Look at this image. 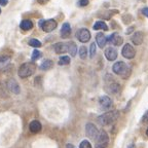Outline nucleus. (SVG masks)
Segmentation results:
<instances>
[{
    "label": "nucleus",
    "mask_w": 148,
    "mask_h": 148,
    "mask_svg": "<svg viewBox=\"0 0 148 148\" xmlns=\"http://www.w3.org/2000/svg\"><path fill=\"white\" fill-rule=\"evenodd\" d=\"M118 117H119V112L117 110H112L100 115L98 117V121L102 125H108L115 123L116 120L118 119Z\"/></svg>",
    "instance_id": "f257e3e1"
},
{
    "label": "nucleus",
    "mask_w": 148,
    "mask_h": 148,
    "mask_svg": "<svg viewBox=\"0 0 148 148\" xmlns=\"http://www.w3.org/2000/svg\"><path fill=\"white\" fill-rule=\"evenodd\" d=\"M35 70H36V65L33 62H27L20 66L18 74L21 78H27V77L31 76L32 74H34Z\"/></svg>",
    "instance_id": "f03ea898"
},
{
    "label": "nucleus",
    "mask_w": 148,
    "mask_h": 148,
    "mask_svg": "<svg viewBox=\"0 0 148 148\" xmlns=\"http://www.w3.org/2000/svg\"><path fill=\"white\" fill-rule=\"evenodd\" d=\"M112 71L115 74H117V75L125 77V78H127L130 73H131V69L129 68V66H127L125 62H121V61L116 62L115 64H113V66H112Z\"/></svg>",
    "instance_id": "7ed1b4c3"
},
{
    "label": "nucleus",
    "mask_w": 148,
    "mask_h": 148,
    "mask_svg": "<svg viewBox=\"0 0 148 148\" xmlns=\"http://www.w3.org/2000/svg\"><path fill=\"white\" fill-rule=\"evenodd\" d=\"M38 25H39V27L41 28L44 32L49 33L57 28L58 23H57V21L53 20V18H49V20H40Z\"/></svg>",
    "instance_id": "20e7f679"
},
{
    "label": "nucleus",
    "mask_w": 148,
    "mask_h": 148,
    "mask_svg": "<svg viewBox=\"0 0 148 148\" xmlns=\"http://www.w3.org/2000/svg\"><path fill=\"white\" fill-rule=\"evenodd\" d=\"M109 142V137L105 131H100L97 139H96V146L95 148H106Z\"/></svg>",
    "instance_id": "39448f33"
},
{
    "label": "nucleus",
    "mask_w": 148,
    "mask_h": 148,
    "mask_svg": "<svg viewBox=\"0 0 148 148\" xmlns=\"http://www.w3.org/2000/svg\"><path fill=\"white\" fill-rule=\"evenodd\" d=\"M76 38L82 43H86V42L90 41V32L86 29V28H81L76 32Z\"/></svg>",
    "instance_id": "423d86ee"
},
{
    "label": "nucleus",
    "mask_w": 148,
    "mask_h": 148,
    "mask_svg": "<svg viewBox=\"0 0 148 148\" xmlns=\"http://www.w3.org/2000/svg\"><path fill=\"white\" fill-rule=\"evenodd\" d=\"M86 136L88 138L92 139V140H96L99 135V131H98L97 127H96L94 123H86Z\"/></svg>",
    "instance_id": "0eeeda50"
},
{
    "label": "nucleus",
    "mask_w": 148,
    "mask_h": 148,
    "mask_svg": "<svg viewBox=\"0 0 148 148\" xmlns=\"http://www.w3.org/2000/svg\"><path fill=\"white\" fill-rule=\"evenodd\" d=\"M121 55L125 57V59H133L136 56V51L130 43H127L123 45V49H121Z\"/></svg>",
    "instance_id": "6e6552de"
},
{
    "label": "nucleus",
    "mask_w": 148,
    "mask_h": 148,
    "mask_svg": "<svg viewBox=\"0 0 148 148\" xmlns=\"http://www.w3.org/2000/svg\"><path fill=\"white\" fill-rule=\"evenodd\" d=\"M6 86L8 88V90L12 92V94H16V95H18L20 92H21V88H20V86H18V83L16 82L14 79H9L6 83Z\"/></svg>",
    "instance_id": "1a4fd4ad"
},
{
    "label": "nucleus",
    "mask_w": 148,
    "mask_h": 148,
    "mask_svg": "<svg viewBox=\"0 0 148 148\" xmlns=\"http://www.w3.org/2000/svg\"><path fill=\"white\" fill-rule=\"evenodd\" d=\"M107 41L110 42V43H112L113 45H115V46H119V45H121V44H123V38L120 36L118 33H113V34H111L110 36L107 38Z\"/></svg>",
    "instance_id": "9d476101"
},
{
    "label": "nucleus",
    "mask_w": 148,
    "mask_h": 148,
    "mask_svg": "<svg viewBox=\"0 0 148 148\" xmlns=\"http://www.w3.org/2000/svg\"><path fill=\"white\" fill-rule=\"evenodd\" d=\"M99 104L102 109H108L112 106V100L108 97V96H102L99 99Z\"/></svg>",
    "instance_id": "9b49d317"
},
{
    "label": "nucleus",
    "mask_w": 148,
    "mask_h": 148,
    "mask_svg": "<svg viewBox=\"0 0 148 148\" xmlns=\"http://www.w3.org/2000/svg\"><path fill=\"white\" fill-rule=\"evenodd\" d=\"M105 57L108 61H114L117 58V51L113 47H107L105 49Z\"/></svg>",
    "instance_id": "f8f14e48"
},
{
    "label": "nucleus",
    "mask_w": 148,
    "mask_h": 148,
    "mask_svg": "<svg viewBox=\"0 0 148 148\" xmlns=\"http://www.w3.org/2000/svg\"><path fill=\"white\" fill-rule=\"evenodd\" d=\"M71 35V27L69 23H64L61 29V37L62 38H68Z\"/></svg>",
    "instance_id": "ddd939ff"
},
{
    "label": "nucleus",
    "mask_w": 148,
    "mask_h": 148,
    "mask_svg": "<svg viewBox=\"0 0 148 148\" xmlns=\"http://www.w3.org/2000/svg\"><path fill=\"white\" fill-rule=\"evenodd\" d=\"M96 41H97V44L99 45L100 49H103L107 43V38L103 33L99 32L96 35Z\"/></svg>",
    "instance_id": "4468645a"
},
{
    "label": "nucleus",
    "mask_w": 148,
    "mask_h": 148,
    "mask_svg": "<svg viewBox=\"0 0 148 148\" xmlns=\"http://www.w3.org/2000/svg\"><path fill=\"white\" fill-rule=\"evenodd\" d=\"M53 49H55L56 53H59V55H61V53H66V51H68V46L66 43H63V42H58V43H56L55 45H53Z\"/></svg>",
    "instance_id": "2eb2a0df"
},
{
    "label": "nucleus",
    "mask_w": 148,
    "mask_h": 148,
    "mask_svg": "<svg viewBox=\"0 0 148 148\" xmlns=\"http://www.w3.org/2000/svg\"><path fill=\"white\" fill-rule=\"evenodd\" d=\"M144 35L142 32H135L134 35L132 36V42L135 45H140L143 42Z\"/></svg>",
    "instance_id": "dca6fc26"
},
{
    "label": "nucleus",
    "mask_w": 148,
    "mask_h": 148,
    "mask_svg": "<svg viewBox=\"0 0 148 148\" xmlns=\"http://www.w3.org/2000/svg\"><path fill=\"white\" fill-rule=\"evenodd\" d=\"M29 129H30V131L32 133L36 134V133H39L41 131L42 125L38 120H33V121H31L30 125H29Z\"/></svg>",
    "instance_id": "f3484780"
},
{
    "label": "nucleus",
    "mask_w": 148,
    "mask_h": 148,
    "mask_svg": "<svg viewBox=\"0 0 148 148\" xmlns=\"http://www.w3.org/2000/svg\"><path fill=\"white\" fill-rule=\"evenodd\" d=\"M20 27H21L22 30L24 31H29L33 28V23L30 20H23L20 24Z\"/></svg>",
    "instance_id": "a211bd4d"
},
{
    "label": "nucleus",
    "mask_w": 148,
    "mask_h": 148,
    "mask_svg": "<svg viewBox=\"0 0 148 148\" xmlns=\"http://www.w3.org/2000/svg\"><path fill=\"white\" fill-rule=\"evenodd\" d=\"M67 46H68V51H69L70 56L71 57H75L77 53V46L76 44L74 43L73 41H70L67 43Z\"/></svg>",
    "instance_id": "6ab92c4d"
},
{
    "label": "nucleus",
    "mask_w": 148,
    "mask_h": 148,
    "mask_svg": "<svg viewBox=\"0 0 148 148\" xmlns=\"http://www.w3.org/2000/svg\"><path fill=\"white\" fill-rule=\"evenodd\" d=\"M53 66V62L51 60H44L43 62L40 65V69L43 70V71H46V70L51 69Z\"/></svg>",
    "instance_id": "aec40b11"
},
{
    "label": "nucleus",
    "mask_w": 148,
    "mask_h": 148,
    "mask_svg": "<svg viewBox=\"0 0 148 148\" xmlns=\"http://www.w3.org/2000/svg\"><path fill=\"white\" fill-rule=\"evenodd\" d=\"M94 30H104V31H107L108 30V26L104 23V22L102 21H98L94 24Z\"/></svg>",
    "instance_id": "412c9836"
},
{
    "label": "nucleus",
    "mask_w": 148,
    "mask_h": 148,
    "mask_svg": "<svg viewBox=\"0 0 148 148\" xmlns=\"http://www.w3.org/2000/svg\"><path fill=\"white\" fill-rule=\"evenodd\" d=\"M108 88H109V92H112V94H118L120 92V86L116 82L111 83Z\"/></svg>",
    "instance_id": "4be33fe9"
},
{
    "label": "nucleus",
    "mask_w": 148,
    "mask_h": 148,
    "mask_svg": "<svg viewBox=\"0 0 148 148\" xmlns=\"http://www.w3.org/2000/svg\"><path fill=\"white\" fill-rule=\"evenodd\" d=\"M70 64V58L68 56H62L59 60V65L61 66H64V65H68Z\"/></svg>",
    "instance_id": "5701e85b"
},
{
    "label": "nucleus",
    "mask_w": 148,
    "mask_h": 148,
    "mask_svg": "<svg viewBox=\"0 0 148 148\" xmlns=\"http://www.w3.org/2000/svg\"><path fill=\"white\" fill-rule=\"evenodd\" d=\"M29 45L30 46H32V47H40L41 46V42L39 41V40H37V39H35V38H32V39H30L29 40Z\"/></svg>",
    "instance_id": "b1692460"
},
{
    "label": "nucleus",
    "mask_w": 148,
    "mask_h": 148,
    "mask_svg": "<svg viewBox=\"0 0 148 148\" xmlns=\"http://www.w3.org/2000/svg\"><path fill=\"white\" fill-rule=\"evenodd\" d=\"M86 56H88V51H86V46H81L80 49H79V57H80L82 60L86 58Z\"/></svg>",
    "instance_id": "393cba45"
},
{
    "label": "nucleus",
    "mask_w": 148,
    "mask_h": 148,
    "mask_svg": "<svg viewBox=\"0 0 148 148\" xmlns=\"http://www.w3.org/2000/svg\"><path fill=\"white\" fill-rule=\"evenodd\" d=\"M40 57H41V53H40L38 49H34V51H33V53H32V60L36 61V60H38Z\"/></svg>",
    "instance_id": "a878e982"
},
{
    "label": "nucleus",
    "mask_w": 148,
    "mask_h": 148,
    "mask_svg": "<svg viewBox=\"0 0 148 148\" xmlns=\"http://www.w3.org/2000/svg\"><path fill=\"white\" fill-rule=\"evenodd\" d=\"M96 43H92L90 46V58H94L96 55Z\"/></svg>",
    "instance_id": "bb28decb"
},
{
    "label": "nucleus",
    "mask_w": 148,
    "mask_h": 148,
    "mask_svg": "<svg viewBox=\"0 0 148 148\" xmlns=\"http://www.w3.org/2000/svg\"><path fill=\"white\" fill-rule=\"evenodd\" d=\"M79 148H92V145L88 140H83L79 145Z\"/></svg>",
    "instance_id": "cd10ccee"
},
{
    "label": "nucleus",
    "mask_w": 148,
    "mask_h": 148,
    "mask_svg": "<svg viewBox=\"0 0 148 148\" xmlns=\"http://www.w3.org/2000/svg\"><path fill=\"white\" fill-rule=\"evenodd\" d=\"M117 12H118L117 10H111V12H106V14H105V16H103V18H105V20H109L112 14H117Z\"/></svg>",
    "instance_id": "c85d7f7f"
},
{
    "label": "nucleus",
    "mask_w": 148,
    "mask_h": 148,
    "mask_svg": "<svg viewBox=\"0 0 148 148\" xmlns=\"http://www.w3.org/2000/svg\"><path fill=\"white\" fill-rule=\"evenodd\" d=\"M88 4V0H79L78 1V5L81 7H84Z\"/></svg>",
    "instance_id": "c756f323"
},
{
    "label": "nucleus",
    "mask_w": 148,
    "mask_h": 148,
    "mask_svg": "<svg viewBox=\"0 0 148 148\" xmlns=\"http://www.w3.org/2000/svg\"><path fill=\"white\" fill-rule=\"evenodd\" d=\"M8 60H10V56H2V57H0V62L1 63L6 62Z\"/></svg>",
    "instance_id": "7c9ffc66"
},
{
    "label": "nucleus",
    "mask_w": 148,
    "mask_h": 148,
    "mask_svg": "<svg viewBox=\"0 0 148 148\" xmlns=\"http://www.w3.org/2000/svg\"><path fill=\"white\" fill-rule=\"evenodd\" d=\"M142 14L148 18V7H144V8L142 9Z\"/></svg>",
    "instance_id": "2f4dec72"
},
{
    "label": "nucleus",
    "mask_w": 148,
    "mask_h": 148,
    "mask_svg": "<svg viewBox=\"0 0 148 148\" xmlns=\"http://www.w3.org/2000/svg\"><path fill=\"white\" fill-rule=\"evenodd\" d=\"M49 0H37V2L39 3V4H42V5L46 4V3L49 2Z\"/></svg>",
    "instance_id": "473e14b6"
},
{
    "label": "nucleus",
    "mask_w": 148,
    "mask_h": 148,
    "mask_svg": "<svg viewBox=\"0 0 148 148\" xmlns=\"http://www.w3.org/2000/svg\"><path fill=\"white\" fill-rule=\"evenodd\" d=\"M7 3H8V0H0V5H2V6H5Z\"/></svg>",
    "instance_id": "72a5a7b5"
},
{
    "label": "nucleus",
    "mask_w": 148,
    "mask_h": 148,
    "mask_svg": "<svg viewBox=\"0 0 148 148\" xmlns=\"http://www.w3.org/2000/svg\"><path fill=\"white\" fill-rule=\"evenodd\" d=\"M142 120H143V121H148V110L146 111V113L143 115V119Z\"/></svg>",
    "instance_id": "f704fd0d"
},
{
    "label": "nucleus",
    "mask_w": 148,
    "mask_h": 148,
    "mask_svg": "<svg viewBox=\"0 0 148 148\" xmlns=\"http://www.w3.org/2000/svg\"><path fill=\"white\" fill-rule=\"evenodd\" d=\"M131 31H133V27L132 28H129V30L127 31V34H130V32H131Z\"/></svg>",
    "instance_id": "c9c22d12"
},
{
    "label": "nucleus",
    "mask_w": 148,
    "mask_h": 148,
    "mask_svg": "<svg viewBox=\"0 0 148 148\" xmlns=\"http://www.w3.org/2000/svg\"><path fill=\"white\" fill-rule=\"evenodd\" d=\"M67 147H68V148H74L73 146H72V145H70V144H67Z\"/></svg>",
    "instance_id": "e433bc0d"
},
{
    "label": "nucleus",
    "mask_w": 148,
    "mask_h": 148,
    "mask_svg": "<svg viewBox=\"0 0 148 148\" xmlns=\"http://www.w3.org/2000/svg\"><path fill=\"white\" fill-rule=\"evenodd\" d=\"M146 135H147V136H148V129L146 130Z\"/></svg>",
    "instance_id": "4c0bfd02"
},
{
    "label": "nucleus",
    "mask_w": 148,
    "mask_h": 148,
    "mask_svg": "<svg viewBox=\"0 0 148 148\" xmlns=\"http://www.w3.org/2000/svg\"><path fill=\"white\" fill-rule=\"evenodd\" d=\"M0 12H1V9H0Z\"/></svg>",
    "instance_id": "58836bf2"
}]
</instances>
